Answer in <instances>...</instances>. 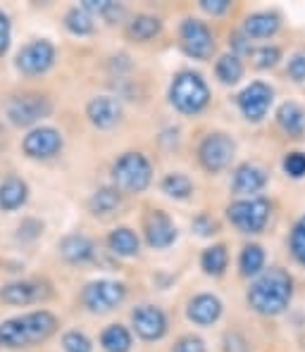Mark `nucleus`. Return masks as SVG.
Segmentation results:
<instances>
[{
	"mask_svg": "<svg viewBox=\"0 0 305 352\" xmlns=\"http://www.w3.org/2000/svg\"><path fill=\"white\" fill-rule=\"evenodd\" d=\"M293 300V276L282 267H270L253 278L246 291V302L255 314L279 317Z\"/></svg>",
	"mask_w": 305,
	"mask_h": 352,
	"instance_id": "nucleus-1",
	"label": "nucleus"
},
{
	"mask_svg": "<svg viewBox=\"0 0 305 352\" xmlns=\"http://www.w3.org/2000/svg\"><path fill=\"white\" fill-rule=\"evenodd\" d=\"M55 331H58V317L48 309L17 314V317L0 322V348H34V345L48 340Z\"/></svg>",
	"mask_w": 305,
	"mask_h": 352,
	"instance_id": "nucleus-2",
	"label": "nucleus"
},
{
	"mask_svg": "<svg viewBox=\"0 0 305 352\" xmlns=\"http://www.w3.org/2000/svg\"><path fill=\"white\" fill-rule=\"evenodd\" d=\"M169 105L186 117H196L210 105V86L203 74L193 69H182L169 84Z\"/></svg>",
	"mask_w": 305,
	"mask_h": 352,
	"instance_id": "nucleus-3",
	"label": "nucleus"
},
{
	"mask_svg": "<svg viewBox=\"0 0 305 352\" xmlns=\"http://www.w3.org/2000/svg\"><path fill=\"white\" fill-rule=\"evenodd\" d=\"M270 217H272V203L265 195L236 198L234 203L227 205V219L244 236L262 234L267 229V224H270Z\"/></svg>",
	"mask_w": 305,
	"mask_h": 352,
	"instance_id": "nucleus-4",
	"label": "nucleus"
},
{
	"mask_svg": "<svg viewBox=\"0 0 305 352\" xmlns=\"http://www.w3.org/2000/svg\"><path fill=\"white\" fill-rule=\"evenodd\" d=\"M153 181V164L143 153H124L112 164V184L122 193H143Z\"/></svg>",
	"mask_w": 305,
	"mask_h": 352,
	"instance_id": "nucleus-5",
	"label": "nucleus"
},
{
	"mask_svg": "<svg viewBox=\"0 0 305 352\" xmlns=\"http://www.w3.org/2000/svg\"><path fill=\"white\" fill-rule=\"evenodd\" d=\"M127 300V286L115 278H96L81 291V302L91 314H107Z\"/></svg>",
	"mask_w": 305,
	"mask_h": 352,
	"instance_id": "nucleus-6",
	"label": "nucleus"
},
{
	"mask_svg": "<svg viewBox=\"0 0 305 352\" xmlns=\"http://www.w3.org/2000/svg\"><path fill=\"white\" fill-rule=\"evenodd\" d=\"M236 155V141L224 131H213L200 141L198 162L208 174H220L231 164Z\"/></svg>",
	"mask_w": 305,
	"mask_h": 352,
	"instance_id": "nucleus-7",
	"label": "nucleus"
},
{
	"mask_svg": "<svg viewBox=\"0 0 305 352\" xmlns=\"http://www.w3.org/2000/svg\"><path fill=\"white\" fill-rule=\"evenodd\" d=\"M179 45L189 58L193 60H210L215 53V34L200 19L186 17L179 24Z\"/></svg>",
	"mask_w": 305,
	"mask_h": 352,
	"instance_id": "nucleus-8",
	"label": "nucleus"
},
{
	"mask_svg": "<svg viewBox=\"0 0 305 352\" xmlns=\"http://www.w3.org/2000/svg\"><path fill=\"white\" fill-rule=\"evenodd\" d=\"M53 110L50 100L41 93H24V96H14L12 100L5 105V117L14 126H31V124L45 119Z\"/></svg>",
	"mask_w": 305,
	"mask_h": 352,
	"instance_id": "nucleus-9",
	"label": "nucleus"
},
{
	"mask_svg": "<svg viewBox=\"0 0 305 352\" xmlns=\"http://www.w3.org/2000/svg\"><path fill=\"white\" fill-rule=\"evenodd\" d=\"M272 102H275V91L265 81H253L236 96V105H239L241 115L251 124H260L270 112Z\"/></svg>",
	"mask_w": 305,
	"mask_h": 352,
	"instance_id": "nucleus-10",
	"label": "nucleus"
},
{
	"mask_svg": "<svg viewBox=\"0 0 305 352\" xmlns=\"http://www.w3.org/2000/svg\"><path fill=\"white\" fill-rule=\"evenodd\" d=\"M53 65H55V45L48 38L29 41L27 45H22V50L17 53V60H14V67L27 76L45 74Z\"/></svg>",
	"mask_w": 305,
	"mask_h": 352,
	"instance_id": "nucleus-11",
	"label": "nucleus"
},
{
	"mask_svg": "<svg viewBox=\"0 0 305 352\" xmlns=\"http://www.w3.org/2000/svg\"><path fill=\"white\" fill-rule=\"evenodd\" d=\"M132 326L141 340H160L167 333V314L158 305H138L132 309Z\"/></svg>",
	"mask_w": 305,
	"mask_h": 352,
	"instance_id": "nucleus-12",
	"label": "nucleus"
},
{
	"mask_svg": "<svg viewBox=\"0 0 305 352\" xmlns=\"http://www.w3.org/2000/svg\"><path fill=\"white\" fill-rule=\"evenodd\" d=\"M65 141H62V133L53 126H36L24 136L22 148L29 157L34 160H50L60 153Z\"/></svg>",
	"mask_w": 305,
	"mask_h": 352,
	"instance_id": "nucleus-13",
	"label": "nucleus"
},
{
	"mask_svg": "<svg viewBox=\"0 0 305 352\" xmlns=\"http://www.w3.org/2000/svg\"><path fill=\"white\" fill-rule=\"evenodd\" d=\"M143 234H146V243L153 250H167L177 243L179 231L177 224L172 221V217L162 210H153L146 217V224H143Z\"/></svg>",
	"mask_w": 305,
	"mask_h": 352,
	"instance_id": "nucleus-14",
	"label": "nucleus"
},
{
	"mask_svg": "<svg viewBox=\"0 0 305 352\" xmlns=\"http://www.w3.org/2000/svg\"><path fill=\"white\" fill-rule=\"evenodd\" d=\"M267 186V172L265 167L255 162H241L234 169L231 176V193L239 198H255L262 188Z\"/></svg>",
	"mask_w": 305,
	"mask_h": 352,
	"instance_id": "nucleus-15",
	"label": "nucleus"
},
{
	"mask_svg": "<svg viewBox=\"0 0 305 352\" xmlns=\"http://www.w3.org/2000/svg\"><path fill=\"white\" fill-rule=\"evenodd\" d=\"M86 117L96 129L107 131L122 122V102L115 96H96L86 105Z\"/></svg>",
	"mask_w": 305,
	"mask_h": 352,
	"instance_id": "nucleus-16",
	"label": "nucleus"
},
{
	"mask_svg": "<svg viewBox=\"0 0 305 352\" xmlns=\"http://www.w3.org/2000/svg\"><path fill=\"white\" fill-rule=\"evenodd\" d=\"M224 305L213 293H198L186 302V317L196 326H213L220 322Z\"/></svg>",
	"mask_w": 305,
	"mask_h": 352,
	"instance_id": "nucleus-17",
	"label": "nucleus"
},
{
	"mask_svg": "<svg viewBox=\"0 0 305 352\" xmlns=\"http://www.w3.org/2000/svg\"><path fill=\"white\" fill-rule=\"evenodd\" d=\"M282 29V17L275 10H257V12H251L244 19V27L241 31L248 36L251 41H267L275 38Z\"/></svg>",
	"mask_w": 305,
	"mask_h": 352,
	"instance_id": "nucleus-18",
	"label": "nucleus"
},
{
	"mask_svg": "<svg viewBox=\"0 0 305 352\" xmlns=\"http://www.w3.org/2000/svg\"><path fill=\"white\" fill-rule=\"evenodd\" d=\"M48 298V286L41 281H12L0 288V300L8 305H34Z\"/></svg>",
	"mask_w": 305,
	"mask_h": 352,
	"instance_id": "nucleus-19",
	"label": "nucleus"
},
{
	"mask_svg": "<svg viewBox=\"0 0 305 352\" xmlns=\"http://www.w3.org/2000/svg\"><path fill=\"white\" fill-rule=\"evenodd\" d=\"M60 257L70 264H86L96 257V243L84 234H67L58 245Z\"/></svg>",
	"mask_w": 305,
	"mask_h": 352,
	"instance_id": "nucleus-20",
	"label": "nucleus"
},
{
	"mask_svg": "<svg viewBox=\"0 0 305 352\" xmlns=\"http://www.w3.org/2000/svg\"><path fill=\"white\" fill-rule=\"evenodd\" d=\"M277 124L288 138H303L305 136V107L301 102L286 100L277 107Z\"/></svg>",
	"mask_w": 305,
	"mask_h": 352,
	"instance_id": "nucleus-21",
	"label": "nucleus"
},
{
	"mask_svg": "<svg viewBox=\"0 0 305 352\" xmlns=\"http://www.w3.org/2000/svg\"><path fill=\"white\" fill-rule=\"evenodd\" d=\"M29 198V186L19 176H8L0 181V210L14 212L19 210Z\"/></svg>",
	"mask_w": 305,
	"mask_h": 352,
	"instance_id": "nucleus-22",
	"label": "nucleus"
},
{
	"mask_svg": "<svg viewBox=\"0 0 305 352\" xmlns=\"http://www.w3.org/2000/svg\"><path fill=\"white\" fill-rule=\"evenodd\" d=\"M122 207V190L115 186H103V188L93 190L89 198V210L93 217H110Z\"/></svg>",
	"mask_w": 305,
	"mask_h": 352,
	"instance_id": "nucleus-23",
	"label": "nucleus"
},
{
	"mask_svg": "<svg viewBox=\"0 0 305 352\" xmlns=\"http://www.w3.org/2000/svg\"><path fill=\"white\" fill-rule=\"evenodd\" d=\"M107 248H110L117 257H136L138 250H141V241H138L134 229H129V226H117V229L110 231V236H107Z\"/></svg>",
	"mask_w": 305,
	"mask_h": 352,
	"instance_id": "nucleus-24",
	"label": "nucleus"
},
{
	"mask_svg": "<svg viewBox=\"0 0 305 352\" xmlns=\"http://www.w3.org/2000/svg\"><path fill=\"white\" fill-rule=\"evenodd\" d=\"M265 262H267V255H265V248L257 245V243H248L244 245L239 255V272L244 278H257L262 272H265Z\"/></svg>",
	"mask_w": 305,
	"mask_h": 352,
	"instance_id": "nucleus-25",
	"label": "nucleus"
},
{
	"mask_svg": "<svg viewBox=\"0 0 305 352\" xmlns=\"http://www.w3.org/2000/svg\"><path fill=\"white\" fill-rule=\"evenodd\" d=\"M246 74V67H244V60L234 53H224L220 55L215 62V76L220 79V84L224 86H236Z\"/></svg>",
	"mask_w": 305,
	"mask_h": 352,
	"instance_id": "nucleus-26",
	"label": "nucleus"
},
{
	"mask_svg": "<svg viewBox=\"0 0 305 352\" xmlns=\"http://www.w3.org/2000/svg\"><path fill=\"white\" fill-rule=\"evenodd\" d=\"M227 267H229V250L224 243H215L200 252V269L208 276H224Z\"/></svg>",
	"mask_w": 305,
	"mask_h": 352,
	"instance_id": "nucleus-27",
	"label": "nucleus"
},
{
	"mask_svg": "<svg viewBox=\"0 0 305 352\" xmlns=\"http://www.w3.org/2000/svg\"><path fill=\"white\" fill-rule=\"evenodd\" d=\"M162 31V19L155 17V14H136V17L129 22L127 34L129 38L138 41V43H146V41H153L155 36H160Z\"/></svg>",
	"mask_w": 305,
	"mask_h": 352,
	"instance_id": "nucleus-28",
	"label": "nucleus"
},
{
	"mask_svg": "<svg viewBox=\"0 0 305 352\" xmlns=\"http://www.w3.org/2000/svg\"><path fill=\"white\" fill-rule=\"evenodd\" d=\"M193 181L189 179L184 172H169L160 181V190L172 200H189L193 195Z\"/></svg>",
	"mask_w": 305,
	"mask_h": 352,
	"instance_id": "nucleus-29",
	"label": "nucleus"
},
{
	"mask_svg": "<svg viewBox=\"0 0 305 352\" xmlns=\"http://www.w3.org/2000/svg\"><path fill=\"white\" fill-rule=\"evenodd\" d=\"M134 345L132 333L127 326L122 324H110L103 329L101 333V348L105 352H129Z\"/></svg>",
	"mask_w": 305,
	"mask_h": 352,
	"instance_id": "nucleus-30",
	"label": "nucleus"
},
{
	"mask_svg": "<svg viewBox=\"0 0 305 352\" xmlns=\"http://www.w3.org/2000/svg\"><path fill=\"white\" fill-rule=\"evenodd\" d=\"M65 27L74 36H89L93 34L96 24H93V17L84 8H72V10H67V14H65Z\"/></svg>",
	"mask_w": 305,
	"mask_h": 352,
	"instance_id": "nucleus-31",
	"label": "nucleus"
},
{
	"mask_svg": "<svg viewBox=\"0 0 305 352\" xmlns=\"http://www.w3.org/2000/svg\"><path fill=\"white\" fill-rule=\"evenodd\" d=\"M251 60L255 69H272V67H277L279 60H282V48H279V45H270V43L257 45V48H253Z\"/></svg>",
	"mask_w": 305,
	"mask_h": 352,
	"instance_id": "nucleus-32",
	"label": "nucleus"
},
{
	"mask_svg": "<svg viewBox=\"0 0 305 352\" xmlns=\"http://www.w3.org/2000/svg\"><path fill=\"white\" fill-rule=\"evenodd\" d=\"M288 250H291L293 260L301 264V267H305V214L298 217L291 234H288Z\"/></svg>",
	"mask_w": 305,
	"mask_h": 352,
	"instance_id": "nucleus-33",
	"label": "nucleus"
},
{
	"mask_svg": "<svg viewBox=\"0 0 305 352\" xmlns=\"http://www.w3.org/2000/svg\"><path fill=\"white\" fill-rule=\"evenodd\" d=\"M62 350L65 352H93V343L91 338L84 333V331H67L62 336Z\"/></svg>",
	"mask_w": 305,
	"mask_h": 352,
	"instance_id": "nucleus-34",
	"label": "nucleus"
},
{
	"mask_svg": "<svg viewBox=\"0 0 305 352\" xmlns=\"http://www.w3.org/2000/svg\"><path fill=\"white\" fill-rule=\"evenodd\" d=\"M282 169L288 179H305V153L303 150H293V153L284 155Z\"/></svg>",
	"mask_w": 305,
	"mask_h": 352,
	"instance_id": "nucleus-35",
	"label": "nucleus"
},
{
	"mask_svg": "<svg viewBox=\"0 0 305 352\" xmlns=\"http://www.w3.org/2000/svg\"><path fill=\"white\" fill-rule=\"evenodd\" d=\"M191 229H193L196 236L210 238V236L220 234V221H217L215 217H210L208 212H200V214H196L193 221H191Z\"/></svg>",
	"mask_w": 305,
	"mask_h": 352,
	"instance_id": "nucleus-36",
	"label": "nucleus"
},
{
	"mask_svg": "<svg viewBox=\"0 0 305 352\" xmlns=\"http://www.w3.org/2000/svg\"><path fill=\"white\" fill-rule=\"evenodd\" d=\"M286 76L293 84H305V50L293 53L286 62Z\"/></svg>",
	"mask_w": 305,
	"mask_h": 352,
	"instance_id": "nucleus-37",
	"label": "nucleus"
},
{
	"mask_svg": "<svg viewBox=\"0 0 305 352\" xmlns=\"http://www.w3.org/2000/svg\"><path fill=\"white\" fill-rule=\"evenodd\" d=\"M172 352H208V348H205V340L198 338V336H182L174 343Z\"/></svg>",
	"mask_w": 305,
	"mask_h": 352,
	"instance_id": "nucleus-38",
	"label": "nucleus"
},
{
	"mask_svg": "<svg viewBox=\"0 0 305 352\" xmlns=\"http://www.w3.org/2000/svg\"><path fill=\"white\" fill-rule=\"evenodd\" d=\"M200 10L208 14H213V17H222V14H227L231 10V3L229 0H200Z\"/></svg>",
	"mask_w": 305,
	"mask_h": 352,
	"instance_id": "nucleus-39",
	"label": "nucleus"
},
{
	"mask_svg": "<svg viewBox=\"0 0 305 352\" xmlns=\"http://www.w3.org/2000/svg\"><path fill=\"white\" fill-rule=\"evenodd\" d=\"M10 38H12V24H10V17L0 10V58L8 53L10 48Z\"/></svg>",
	"mask_w": 305,
	"mask_h": 352,
	"instance_id": "nucleus-40",
	"label": "nucleus"
},
{
	"mask_svg": "<svg viewBox=\"0 0 305 352\" xmlns=\"http://www.w3.org/2000/svg\"><path fill=\"white\" fill-rule=\"evenodd\" d=\"M110 5H112V0H84L81 8H84L89 14H101V17H105V12H107Z\"/></svg>",
	"mask_w": 305,
	"mask_h": 352,
	"instance_id": "nucleus-41",
	"label": "nucleus"
}]
</instances>
